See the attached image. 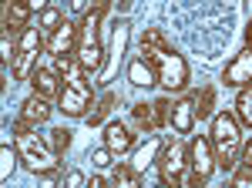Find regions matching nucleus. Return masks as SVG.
<instances>
[{
    "mask_svg": "<svg viewBox=\"0 0 252 188\" xmlns=\"http://www.w3.org/2000/svg\"><path fill=\"white\" fill-rule=\"evenodd\" d=\"M115 158H118L115 151L108 148V145H101V148L91 155V165H94V168H111V161H115Z\"/></svg>",
    "mask_w": 252,
    "mask_h": 188,
    "instance_id": "nucleus-29",
    "label": "nucleus"
},
{
    "mask_svg": "<svg viewBox=\"0 0 252 188\" xmlns=\"http://www.w3.org/2000/svg\"><path fill=\"white\" fill-rule=\"evenodd\" d=\"M232 188H252V158H242L232 168Z\"/></svg>",
    "mask_w": 252,
    "mask_h": 188,
    "instance_id": "nucleus-23",
    "label": "nucleus"
},
{
    "mask_svg": "<svg viewBox=\"0 0 252 188\" xmlns=\"http://www.w3.org/2000/svg\"><path fill=\"white\" fill-rule=\"evenodd\" d=\"M31 84H34V91H37L40 97H47V101L61 97V91H64L61 74L54 67H34V71H31Z\"/></svg>",
    "mask_w": 252,
    "mask_h": 188,
    "instance_id": "nucleus-8",
    "label": "nucleus"
},
{
    "mask_svg": "<svg viewBox=\"0 0 252 188\" xmlns=\"http://www.w3.org/2000/svg\"><path fill=\"white\" fill-rule=\"evenodd\" d=\"M161 148H165V145H161V138H155V134H152V138H148V141H145V145L135 151V158H131V168H135L138 175H145V171H148V168H152V165L158 161Z\"/></svg>",
    "mask_w": 252,
    "mask_h": 188,
    "instance_id": "nucleus-14",
    "label": "nucleus"
},
{
    "mask_svg": "<svg viewBox=\"0 0 252 188\" xmlns=\"http://www.w3.org/2000/svg\"><path fill=\"white\" fill-rule=\"evenodd\" d=\"M71 10H84V0H71Z\"/></svg>",
    "mask_w": 252,
    "mask_h": 188,
    "instance_id": "nucleus-35",
    "label": "nucleus"
},
{
    "mask_svg": "<svg viewBox=\"0 0 252 188\" xmlns=\"http://www.w3.org/2000/svg\"><path fill=\"white\" fill-rule=\"evenodd\" d=\"M135 125L141 128L145 134H152L158 128V114H155V104H135Z\"/></svg>",
    "mask_w": 252,
    "mask_h": 188,
    "instance_id": "nucleus-21",
    "label": "nucleus"
},
{
    "mask_svg": "<svg viewBox=\"0 0 252 188\" xmlns=\"http://www.w3.org/2000/svg\"><path fill=\"white\" fill-rule=\"evenodd\" d=\"M47 145L54 148V155H64L67 145H71V131H67V128H51V131H47Z\"/></svg>",
    "mask_w": 252,
    "mask_h": 188,
    "instance_id": "nucleus-26",
    "label": "nucleus"
},
{
    "mask_svg": "<svg viewBox=\"0 0 252 188\" xmlns=\"http://www.w3.org/2000/svg\"><path fill=\"white\" fill-rule=\"evenodd\" d=\"M104 145L115 151V155H125V151L131 148V131L121 121H108L104 125Z\"/></svg>",
    "mask_w": 252,
    "mask_h": 188,
    "instance_id": "nucleus-17",
    "label": "nucleus"
},
{
    "mask_svg": "<svg viewBox=\"0 0 252 188\" xmlns=\"http://www.w3.org/2000/svg\"><path fill=\"white\" fill-rule=\"evenodd\" d=\"M222 81L229 84V88H242V84H252V51H242V54H235V61L225 67V74Z\"/></svg>",
    "mask_w": 252,
    "mask_h": 188,
    "instance_id": "nucleus-10",
    "label": "nucleus"
},
{
    "mask_svg": "<svg viewBox=\"0 0 252 188\" xmlns=\"http://www.w3.org/2000/svg\"><path fill=\"white\" fill-rule=\"evenodd\" d=\"M145 61L155 64L158 84H161V88H168V91H185V88H189V64H185L182 54H175V51H158L155 57H145Z\"/></svg>",
    "mask_w": 252,
    "mask_h": 188,
    "instance_id": "nucleus-5",
    "label": "nucleus"
},
{
    "mask_svg": "<svg viewBox=\"0 0 252 188\" xmlns=\"http://www.w3.org/2000/svg\"><path fill=\"white\" fill-rule=\"evenodd\" d=\"M158 51H172V44H168V37H165L161 27H148V31L141 34V57H155Z\"/></svg>",
    "mask_w": 252,
    "mask_h": 188,
    "instance_id": "nucleus-18",
    "label": "nucleus"
},
{
    "mask_svg": "<svg viewBox=\"0 0 252 188\" xmlns=\"http://www.w3.org/2000/svg\"><path fill=\"white\" fill-rule=\"evenodd\" d=\"M195 125V101L192 97H182V101H175L172 104V128L178 134H189Z\"/></svg>",
    "mask_w": 252,
    "mask_h": 188,
    "instance_id": "nucleus-15",
    "label": "nucleus"
},
{
    "mask_svg": "<svg viewBox=\"0 0 252 188\" xmlns=\"http://www.w3.org/2000/svg\"><path fill=\"white\" fill-rule=\"evenodd\" d=\"M54 71L61 74V81H64V84H74V88H88V74H84V67L78 64V57H74V54L54 57Z\"/></svg>",
    "mask_w": 252,
    "mask_h": 188,
    "instance_id": "nucleus-12",
    "label": "nucleus"
},
{
    "mask_svg": "<svg viewBox=\"0 0 252 188\" xmlns=\"http://www.w3.org/2000/svg\"><path fill=\"white\" fill-rule=\"evenodd\" d=\"M91 104V88H74V84H64V91L58 97V108L67 118H84Z\"/></svg>",
    "mask_w": 252,
    "mask_h": 188,
    "instance_id": "nucleus-7",
    "label": "nucleus"
},
{
    "mask_svg": "<svg viewBox=\"0 0 252 188\" xmlns=\"http://www.w3.org/2000/svg\"><path fill=\"white\" fill-rule=\"evenodd\" d=\"M128 81H131L135 88H152V84H158L155 64H152V61H145V57L131 61V64H128Z\"/></svg>",
    "mask_w": 252,
    "mask_h": 188,
    "instance_id": "nucleus-16",
    "label": "nucleus"
},
{
    "mask_svg": "<svg viewBox=\"0 0 252 188\" xmlns=\"http://www.w3.org/2000/svg\"><path fill=\"white\" fill-rule=\"evenodd\" d=\"M104 10H108V0H97L94 7L84 14L78 27V47H74V57H78V64L84 67V74L91 77L101 71V64H104V51H101V40H97V27H101V20H104Z\"/></svg>",
    "mask_w": 252,
    "mask_h": 188,
    "instance_id": "nucleus-2",
    "label": "nucleus"
},
{
    "mask_svg": "<svg viewBox=\"0 0 252 188\" xmlns=\"http://www.w3.org/2000/svg\"><path fill=\"white\" fill-rule=\"evenodd\" d=\"M61 24H64V14H61L58 7H47V10H40V20H37V27L44 31V34H47V37H51V34L58 31Z\"/></svg>",
    "mask_w": 252,
    "mask_h": 188,
    "instance_id": "nucleus-22",
    "label": "nucleus"
},
{
    "mask_svg": "<svg viewBox=\"0 0 252 188\" xmlns=\"http://www.w3.org/2000/svg\"><path fill=\"white\" fill-rule=\"evenodd\" d=\"M31 3L27 0H3V27L7 31H27V20H31Z\"/></svg>",
    "mask_w": 252,
    "mask_h": 188,
    "instance_id": "nucleus-13",
    "label": "nucleus"
},
{
    "mask_svg": "<svg viewBox=\"0 0 252 188\" xmlns=\"http://www.w3.org/2000/svg\"><path fill=\"white\" fill-rule=\"evenodd\" d=\"M17 155L20 151H14L10 145H0V182H10V171H14Z\"/></svg>",
    "mask_w": 252,
    "mask_h": 188,
    "instance_id": "nucleus-25",
    "label": "nucleus"
},
{
    "mask_svg": "<svg viewBox=\"0 0 252 188\" xmlns=\"http://www.w3.org/2000/svg\"><path fill=\"white\" fill-rule=\"evenodd\" d=\"M158 171H161V182L165 185H192L195 175H192V165H189L185 141H172V145L161 148V155H158Z\"/></svg>",
    "mask_w": 252,
    "mask_h": 188,
    "instance_id": "nucleus-4",
    "label": "nucleus"
},
{
    "mask_svg": "<svg viewBox=\"0 0 252 188\" xmlns=\"http://www.w3.org/2000/svg\"><path fill=\"white\" fill-rule=\"evenodd\" d=\"M17 51H20V40H14V31H7V27H3V37H0V54H3V67H7V64H14Z\"/></svg>",
    "mask_w": 252,
    "mask_h": 188,
    "instance_id": "nucleus-24",
    "label": "nucleus"
},
{
    "mask_svg": "<svg viewBox=\"0 0 252 188\" xmlns=\"http://www.w3.org/2000/svg\"><path fill=\"white\" fill-rule=\"evenodd\" d=\"M246 158H252V141H249V145H246Z\"/></svg>",
    "mask_w": 252,
    "mask_h": 188,
    "instance_id": "nucleus-36",
    "label": "nucleus"
},
{
    "mask_svg": "<svg viewBox=\"0 0 252 188\" xmlns=\"http://www.w3.org/2000/svg\"><path fill=\"white\" fill-rule=\"evenodd\" d=\"M104 185H108V182H104L101 175H94V178H91V188H104Z\"/></svg>",
    "mask_w": 252,
    "mask_h": 188,
    "instance_id": "nucleus-33",
    "label": "nucleus"
},
{
    "mask_svg": "<svg viewBox=\"0 0 252 188\" xmlns=\"http://www.w3.org/2000/svg\"><path fill=\"white\" fill-rule=\"evenodd\" d=\"M128 37H131V31H128V24L121 20L115 27V34H111V71L118 67V61H121V54L128 51Z\"/></svg>",
    "mask_w": 252,
    "mask_h": 188,
    "instance_id": "nucleus-20",
    "label": "nucleus"
},
{
    "mask_svg": "<svg viewBox=\"0 0 252 188\" xmlns=\"http://www.w3.org/2000/svg\"><path fill=\"white\" fill-rule=\"evenodd\" d=\"M235 118H239V125L252 128V84H242L235 94Z\"/></svg>",
    "mask_w": 252,
    "mask_h": 188,
    "instance_id": "nucleus-19",
    "label": "nucleus"
},
{
    "mask_svg": "<svg viewBox=\"0 0 252 188\" xmlns=\"http://www.w3.org/2000/svg\"><path fill=\"white\" fill-rule=\"evenodd\" d=\"M246 44H249V51H252V20H249V27H246Z\"/></svg>",
    "mask_w": 252,
    "mask_h": 188,
    "instance_id": "nucleus-34",
    "label": "nucleus"
},
{
    "mask_svg": "<svg viewBox=\"0 0 252 188\" xmlns=\"http://www.w3.org/2000/svg\"><path fill=\"white\" fill-rule=\"evenodd\" d=\"M27 3H31V10H34V14H40V10H47V7H51L47 0H27Z\"/></svg>",
    "mask_w": 252,
    "mask_h": 188,
    "instance_id": "nucleus-32",
    "label": "nucleus"
},
{
    "mask_svg": "<svg viewBox=\"0 0 252 188\" xmlns=\"http://www.w3.org/2000/svg\"><path fill=\"white\" fill-rule=\"evenodd\" d=\"M64 185H67V188H81V185H88V178H84L81 171H67V178H64Z\"/></svg>",
    "mask_w": 252,
    "mask_h": 188,
    "instance_id": "nucleus-31",
    "label": "nucleus"
},
{
    "mask_svg": "<svg viewBox=\"0 0 252 188\" xmlns=\"http://www.w3.org/2000/svg\"><path fill=\"white\" fill-rule=\"evenodd\" d=\"M14 138H17L20 161L27 165V171H34V175H54L58 171V155L47 145V138H37L34 125H27L24 118H17L14 121Z\"/></svg>",
    "mask_w": 252,
    "mask_h": 188,
    "instance_id": "nucleus-1",
    "label": "nucleus"
},
{
    "mask_svg": "<svg viewBox=\"0 0 252 188\" xmlns=\"http://www.w3.org/2000/svg\"><path fill=\"white\" fill-rule=\"evenodd\" d=\"M215 148V161L225 171H232L239 165V155H242V131H239V118L229 111L215 114L212 118V134H209Z\"/></svg>",
    "mask_w": 252,
    "mask_h": 188,
    "instance_id": "nucleus-3",
    "label": "nucleus"
},
{
    "mask_svg": "<svg viewBox=\"0 0 252 188\" xmlns=\"http://www.w3.org/2000/svg\"><path fill=\"white\" fill-rule=\"evenodd\" d=\"M51 111H54V108H51V101H47V97H40L37 91L20 104V118H24L27 125H34V128H37V125H47Z\"/></svg>",
    "mask_w": 252,
    "mask_h": 188,
    "instance_id": "nucleus-11",
    "label": "nucleus"
},
{
    "mask_svg": "<svg viewBox=\"0 0 252 188\" xmlns=\"http://www.w3.org/2000/svg\"><path fill=\"white\" fill-rule=\"evenodd\" d=\"M111 104H115V94H104V97H101V104H97V111L88 114V125H97V121L108 114V108H111Z\"/></svg>",
    "mask_w": 252,
    "mask_h": 188,
    "instance_id": "nucleus-30",
    "label": "nucleus"
},
{
    "mask_svg": "<svg viewBox=\"0 0 252 188\" xmlns=\"http://www.w3.org/2000/svg\"><path fill=\"white\" fill-rule=\"evenodd\" d=\"M189 165H192V175H195V182H209L212 178V171H215V148H212V141L209 138H195L192 141V148H189Z\"/></svg>",
    "mask_w": 252,
    "mask_h": 188,
    "instance_id": "nucleus-6",
    "label": "nucleus"
},
{
    "mask_svg": "<svg viewBox=\"0 0 252 188\" xmlns=\"http://www.w3.org/2000/svg\"><path fill=\"white\" fill-rule=\"evenodd\" d=\"M192 101H195V114H198V118H209V114H212V101H215V91H212V88H202V91L195 94Z\"/></svg>",
    "mask_w": 252,
    "mask_h": 188,
    "instance_id": "nucleus-27",
    "label": "nucleus"
},
{
    "mask_svg": "<svg viewBox=\"0 0 252 188\" xmlns=\"http://www.w3.org/2000/svg\"><path fill=\"white\" fill-rule=\"evenodd\" d=\"M74 47H78V27L71 20H64L58 31L47 37V51L54 57H64V54H74Z\"/></svg>",
    "mask_w": 252,
    "mask_h": 188,
    "instance_id": "nucleus-9",
    "label": "nucleus"
},
{
    "mask_svg": "<svg viewBox=\"0 0 252 188\" xmlns=\"http://www.w3.org/2000/svg\"><path fill=\"white\" fill-rule=\"evenodd\" d=\"M111 182H115L118 188H135V185H138V171L131 168V165H118Z\"/></svg>",
    "mask_w": 252,
    "mask_h": 188,
    "instance_id": "nucleus-28",
    "label": "nucleus"
}]
</instances>
